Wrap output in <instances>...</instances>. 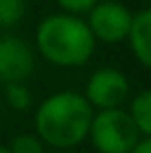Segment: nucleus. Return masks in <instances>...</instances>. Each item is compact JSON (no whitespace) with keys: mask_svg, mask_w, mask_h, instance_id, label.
Masks as SVG:
<instances>
[{"mask_svg":"<svg viewBox=\"0 0 151 153\" xmlns=\"http://www.w3.org/2000/svg\"><path fill=\"white\" fill-rule=\"evenodd\" d=\"M131 153H151V138H144V140H140L138 144L131 149Z\"/></svg>","mask_w":151,"mask_h":153,"instance_id":"ddd939ff","label":"nucleus"},{"mask_svg":"<svg viewBox=\"0 0 151 153\" xmlns=\"http://www.w3.org/2000/svg\"><path fill=\"white\" fill-rule=\"evenodd\" d=\"M93 107L82 93L58 91L45 98L33 115L36 135L54 149H74L89 135Z\"/></svg>","mask_w":151,"mask_h":153,"instance_id":"f257e3e1","label":"nucleus"},{"mask_svg":"<svg viewBox=\"0 0 151 153\" xmlns=\"http://www.w3.org/2000/svg\"><path fill=\"white\" fill-rule=\"evenodd\" d=\"M149 4H151V0H149Z\"/></svg>","mask_w":151,"mask_h":153,"instance_id":"2eb2a0df","label":"nucleus"},{"mask_svg":"<svg viewBox=\"0 0 151 153\" xmlns=\"http://www.w3.org/2000/svg\"><path fill=\"white\" fill-rule=\"evenodd\" d=\"M0 153H11V151H9L7 146H0Z\"/></svg>","mask_w":151,"mask_h":153,"instance_id":"4468645a","label":"nucleus"},{"mask_svg":"<svg viewBox=\"0 0 151 153\" xmlns=\"http://www.w3.org/2000/svg\"><path fill=\"white\" fill-rule=\"evenodd\" d=\"M33 51L18 36H0V84L25 82L33 73Z\"/></svg>","mask_w":151,"mask_h":153,"instance_id":"423d86ee","label":"nucleus"},{"mask_svg":"<svg viewBox=\"0 0 151 153\" xmlns=\"http://www.w3.org/2000/svg\"><path fill=\"white\" fill-rule=\"evenodd\" d=\"M56 2L60 4V9L65 13H85V11H89V9L93 7L96 2H100V0H56Z\"/></svg>","mask_w":151,"mask_h":153,"instance_id":"f8f14e48","label":"nucleus"},{"mask_svg":"<svg viewBox=\"0 0 151 153\" xmlns=\"http://www.w3.org/2000/svg\"><path fill=\"white\" fill-rule=\"evenodd\" d=\"M11 153H45V142L36 133H20L7 146Z\"/></svg>","mask_w":151,"mask_h":153,"instance_id":"9b49d317","label":"nucleus"},{"mask_svg":"<svg viewBox=\"0 0 151 153\" xmlns=\"http://www.w3.org/2000/svg\"><path fill=\"white\" fill-rule=\"evenodd\" d=\"M36 49L56 67H82L96 51L87 20L74 13H51L36 29Z\"/></svg>","mask_w":151,"mask_h":153,"instance_id":"f03ea898","label":"nucleus"},{"mask_svg":"<svg viewBox=\"0 0 151 153\" xmlns=\"http://www.w3.org/2000/svg\"><path fill=\"white\" fill-rule=\"evenodd\" d=\"M56 153H58V151H56Z\"/></svg>","mask_w":151,"mask_h":153,"instance_id":"dca6fc26","label":"nucleus"},{"mask_svg":"<svg viewBox=\"0 0 151 153\" xmlns=\"http://www.w3.org/2000/svg\"><path fill=\"white\" fill-rule=\"evenodd\" d=\"M131 20H133V13L122 2L100 0L89 9L87 25H89L96 40L107 42V45H116V42H122L129 38Z\"/></svg>","mask_w":151,"mask_h":153,"instance_id":"20e7f679","label":"nucleus"},{"mask_svg":"<svg viewBox=\"0 0 151 153\" xmlns=\"http://www.w3.org/2000/svg\"><path fill=\"white\" fill-rule=\"evenodd\" d=\"M129 115H131L138 133L144 135V138H151V89L138 93V96L131 100Z\"/></svg>","mask_w":151,"mask_h":153,"instance_id":"6e6552de","label":"nucleus"},{"mask_svg":"<svg viewBox=\"0 0 151 153\" xmlns=\"http://www.w3.org/2000/svg\"><path fill=\"white\" fill-rule=\"evenodd\" d=\"M4 100L7 104L16 111H27V109L33 104V96L25 82H11V84H4Z\"/></svg>","mask_w":151,"mask_h":153,"instance_id":"1a4fd4ad","label":"nucleus"},{"mask_svg":"<svg viewBox=\"0 0 151 153\" xmlns=\"http://www.w3.org/2000/svg\"><path fill=\"white\" fill-rule=\"evenodd\" d=\"M87 138L98 153H131V149L140 142V133L129 111L105 109L93 113Z\"/></svg>","mask_w":151,"mask_h":153,"instance_id":"7ed1b4c3","label":"nucleus"},{"mask_svg":"<svg viewBox=\"0 0 151 153\" xmlns=\"http://www.w3.org/2000/svg\"><path fill=\"white\" fill-rule=\"evenodd\" d=\"M129 96V80L122 71L113 67H102L93 71L85 87V100L98 111L120 109V104Z\"/></svg>","mask_w":151,"mask_h":153,"instance_id":"39448f33","label":"nucleus"},{"mask_svg":"<svg viewBox=\"0 0 151 153\" xmlns=\"http://www.w3.org/2000/svg\"><path fill=\"white\" fill-rule=\"evenodd\" d=\"M27 0H0V29H9L22 20Z\"/></svg>","mask_w":151,"mask_h":153,"instance_id":"9d476101","label":"nucleus"},{"mask_svg":"<svg viewBox=\"0 0 151 153\" xmlns=\"http://www.w3.org/2000/svg\"><path fill=\"white\" fill-rule=\"evenodd\" d=\"M129 45L133 56L140 65L151 69V9H142L133 16L131 31H129Z\"/></svg>","mask_w":151,"mask_h":153,"instance_id":"0eeeda50","label":"nucleus"}]
</instances>
